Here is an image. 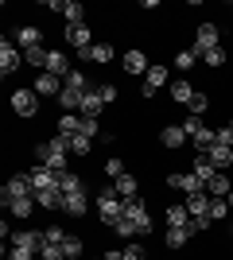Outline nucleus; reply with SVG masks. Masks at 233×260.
I'll return each instance as SVG.
<instances>
[{"instance_id": "5", "label": "nucleus", "mask_w": 233, "mask_h": 260, "mask_svg": "<svg viewBox=\"0 0 233 260\" xmlns=\"http://www.w3.org/2000/svg\"><path fill=\"white\" fill-rule=\"evenodd\" d=\"M12 245H16V249L43 252V245H47V233H39V229H16V233H12Z\"/></svg>"}, {"instance_id": "37", "label": "nucleus", "mask_w": 233, "mask_h": 260, "mask_svg": "<svg viewBox=\"0 0 233 260\" xmlns=\"http://www.w3.org/2000/svg\"><path fill=\"white\" fill-rule=\"evenodd\" d=\"M43 233H47V245H62V241L70 237V233H66V229H62V225H47Z\"/></svg>"}, {"instance_id": "46", "label": "nucleus", "mask_w": 233, "mask_h": 260, "mask_svg": "<svg viewBox=\"0 0 233 260\" xmlns=\"http://www.w3.org/2000/svg\"><path fill=\"white\" fill-rule=\"evenodd\" d=\"M124 260H144V245H128V249H124Z\"/></svg>"}, {"instance_id": "9", "label": "nucleus", "mask_w": 233, "mask_h": 260, "mask_svg": "<svg viewBox=\"0 0 233 260\" xmlns=\"http://www.w3.org/2000/svg\"><path fill=\"white\" fill-rule=\"evenodd\" d=\"M62 86H66V82H62V78H55V74H39L35 78V93H39V98H58V93H62Z\"/></svg>"}, {"instance_id": "38", "label": "nucleus", "mask_w": 233, "mask_h": 260, "mask_svg": "<svg viewBox=\"0 0 233 260\" xmlns=\"http://www.w3.org/2000/svg\"><path fill=\"white\" fill-rule=\"evenodd\" d=\"M194 58H198V54H194V47H190V51H179V54H175V66H179V70H190V66H194Z\"/></svg>"}, {"instance_id": "52", "label": "nucleus", "mask_w": 233, "mask_h": 260, "mask_svg": "<svg viewBox=\"0 0 233 260\" xmlns=\"http://www.w3.org/2000/svg\"><path fill=\"white\" fill-rule=\"evenodd\" d=\"M229 128H233V124H229Z\"/></svg>"}, {"instance_id": "35", "label": "nucleus", "mask_w": 233, "mask_h": 260, "mask_svg": "<svg viewBox=\"0 0 233 260\" xmlns=\"http://www.w3.org/2000/svg\"><path fill=\"white\" fill-rule=\"evenodd\" d=\"M229 210V198H210V221H222Z\"/></svg>"}, {"instance_id": "4", "label": "nucleus", "mask_w": 233, "mask_h": 260, "mask_svg": "<svg viewBox=\"0 0 233 260\" xmlns=\"http://www.w3.org/2000/svg\"><path fill=\"white\" fill-rule=\"evenodd\" d=\"M12 198H35V186L27 175H12L8 183H4V206H8Z\"/></svg>"}, {"instance_id": "47", "label": "nucleus", "mask_w": 233, "mask_h": 260, "mask_svg": "<svg viewBox=\"0 0 233 260\" xmlns=\"http://www.w3.org/2000/svg\"><path fill=\"white\" fill-rule=\"evenodd\" d=\"M101 101H117V86H97Z\"/></svg>"}, {"instance_id": "27", "label": "nucleus", "mask_w": 233, "mask_h": 260, "mask_svg": "<svg viewBox=\"0 0 233 260\" xmlns=\"http://www.w3.org/2000/svg\"><path fill=\"white\" fill-rule=\"evenodd\" d=\"M171 98H175L179 105H190V98H194V89H190V82H171Z\"/></svg>"}, {"instance_id": "40", "label": "nucleus", "mask_w": 233, "mask_h": 260, "mask_svg": "<svg viewBox=\"0 0 233 260\" xmlns=\"http://www.w3.org/2000/svg\"><path fill=\"white\" fill-rule=\"evenodd\" d=\"M202 62H206V66H214V70H218V66L225 62V54H222V47H214V51H206V54H202Z\"/></svg>"}, {"instance_id": "6", "label": "nucleus", "mask_w": 233, "mask_h": 260, "mask_svg": "<svg viewBox=\"0 0 233 260\" xmlns=\"http://www.w3.org/2000/svg\"><path fill=\"white\" fill-rule=\"evenodd\" d=\"M12 109H16L20 117H35V113H39V93H35V89H16V93H12Z\"/></svg>"}, {"instance_id": "2", "label": "nucleus", "mask_w": 233, "mask_h": 260, "mask_svg": "<svg viewBox=\"0 0 233 260\" xmlns=\"http://www.w3.org/2000/svg\"><path fill=\"white\" fill-rule=\"evenodd\" d=\"M167 186H171V190H183V194H202V190H206V183H202L194 171H175V175H167Z\"/></svg>"}, {"instance_id": "11", "label": "nucleus", "mask_w": 233, "mask_h": 260, "mask_svg": "<svg viewBox=\"0 0 233 260\" xmlns=\"http://www.w3.org/2000/svg\"><path fill=\"white\" fill-rule=\"evenodd\" d=\"M206 159H210L218 171H225V167H233V148L229 144H214L210 152H206Z\"/></svg>"}, {"instance_id": "19", "label": "nucleus", "mask_w": 233, "mask_h": 260, "mask_svg": "<svg viewBox=\"0 0 233 260\" xmlns=\"http://www.w3.org/2000/svg\"><path fill=\"white\" fill-rule=\"evenodd\" d=\"M62 210H66L70 217H82L86 214V190H82V194H66L62 198Z\"/></svg>"}, {"instance_id": "44", "label": "nucleus", "mask_w": 233, "mask_h": 260, "mask_svg": "<svg viewBox=\"0 0 233 260\" xmlns=\"http://www.w3.org/2000/svg\"><path fill=\"white\" fill-rule=\"evenodd\" d=\"M105 175H113V179H121V175H124V163L117 159V155H113V159L105 163Z\"/></svg>"}, {"instance_id": "24", "label": "nucleus", "mask_w": 233, "mask_h": 260, "mask_svg": "<svg viewBox=\"0 0 233 260\" xmlns=\"http://www.w3.org/2000/svg\"><path fill=\"white\" fill-rule=\"evenodd\" d=\"M58 132L78 136V132H82V117H78V113H62V117H58Z\"/></svg>"}, {"instance_id": "51", "label": "nucleus", "mask_w": 233, "mask_h": 260, "mask_svg": "<svg viewBox=\"0 0 233 260\" xmlns=\"http://www.w3.org/2000/svg\"><path fill=\"white\" fill-rule=\"evenodd\" d=\"M229 202H233V194H229Z\"/></svg>"}, {"instance_id": "18", "label": "nucleus", "mask_w": 233, "mask_h": 260, "mask_svg": "<svg viewBox=\"0 0 233 260\" xmlns=\"http://www.w3.org/2000/svg\"><path fill=\"white\" fill-rule=\"evenodd\" d=\"M82 89H70V86H62V93H58V105H66V113H74V109H82Z\"/></svg>"}, {"instance_id": "33", "label": "nucleus", "mask_w": 233, "mask_h": 260, "mask_svg": "<svg viewBox=\"0 0 233 260\" xmlns=\"http://www.w3.org/2000/svg\"><path fill=\"white\" fill-rule=\"evenodd\" d=\"M58 249H62V256H66V260H78V256H82V241H78V237H66Z\"/></svg>"}, {"instance_id": "14", "label": "nucleus", "mask_w": 233, "mask_h": 260, "mask_svg": "<svg viewBox=\"0 0 233 260\" xmlns=\"http://www.w3.org/2000/svg\"><path fill=\"white\" fill-rule=\"evenodd\" d=\"M62 190H58V186H51V190H39V194H35V206H43V210H62Z\"/></svg>"}, {"instance_id": "20", "label": "nucleus", "mask_w": 233, "mask_h": 260, "mask_svg": "<svg viewBox=\"0 0 233 260\" xmlns=\"http://www.w3.org/2000/svg\"><path fill=\"white\" fill-rule=\"evenodd\" d=\"M39 39H43V35H39V27H31V23H27V27H20V35H16V43H20L23 51L39 47Z\"/></svg>"}, {"instance_id": "43", "label": "nucleus", "mask_w": 233, "mask_h": 260, "mask_svg": "<svg viewBox=\"0 0 233 260\" xmlns=\"http://www.w3.org/2000/svg\"><path fill=\"white\" fill-rule=\"evenodd\" d=\"M113 233H121V237H132V233H136V225L128 221V217H121V221L113 225Z\"/></svg>"}, {"instance_id": "3", "label": "nucleus", "mask_w": 233, "mask_h": 260, "mask_svg": "<svg viewBox=\"0 0 233 260\" xmlns=\"http://www.w3.org/2000/svg\"><path fill=\"white\" fill-rule=\"evenodd\" d=\"M124 217L136 225V233H148V229H152V217H148V210H144L140 198H124Z\"/></svg>"}, {"instance_id": "22", "label": "nucleus", "mask_w": 233, "mask_h": 260, "mask_svg": "<svg viewBox=\"0 0 233 260\" xmlns=\"http://www.w3.org/2000/svg\"><path fill=\"white\" fill-rule=\"evenodd\" d=\"M82 113H86L89 120H97V113H101V93L97 89H89L86 98H82Z\"/></svg>"}, {"instance_id": "25", "label": "nucleus", "mask_w": 233, "mask_h": 260, "mask_svg": "<svg viewBox=\"0 0 233 260\" xmlns=\"http://www.w3.org/2000/svg\"><path fill=\"white\" fill-rule=\"evenodd\" d=\"M58 190H62V194H82V179L70 175V171H62L58 175Z\"/></svg>"}, {"instance_id": "42", "label": "nucleus", "mask_w": 233, "mask_h": 260, "mask_svg": "<svg viewBox=\"0 0 233 260\" xmlns=\"http://www.w3.org/2000/svg\"><path fill=\"white\" fill-rule=\"evenodd\" d=\"M8 260H39V252H31V249H16V245H12Z\"/></svg>"}, {"instance_id": "48", "label": "nucleus", "mask_w": 233, "mask_h": 260, "mask_svg": "<svg viewBox=\"0 0 233 260\" xmlns=\"http://www.w3.org/2000/svg\"><path fill=\"white\" fill-rule=\"evenodd\" d=\"M218 144H233V128L225 124V128H218Z\"/></svg>"}, {"instance_id": "49", "label": "nucleus", "mask_w": 233, "mask_h": 260, "mask_svg": "<svg viewBox=\"0 0 233 260\" xmlns=\"http://www.w3.org/2000/svg\"><path fill=\"white\" fill-rule=\"evenodd\" d=\"M101 260H124V252H105Z\"/></svg>"}, {"instance_id": "23", "label": "nucleus", "mask_w": 233, "mask_h": 260, "mask_svg": "<svg viewBox=\"0 0 233 260\" xmlns=\"http://www.w3.org/2000/svg\"><path fill=\"white\" fill-rule=\"evenodd\" d=\"M190 221V210L187 206H167V229H179Z\"/></svg>"}, {"instance_id": "50", "label": "nucleus", "mask_w": 233, "mask_h": 260, "mask_svg": "<svg viewBox=\"0 0 233 260\" xmlns=\"http://www.w3.org/2000/svg\"><path fill=\"white\" fill-rule=\"evenodd\" d=\"M229 233H233V225H229Z\"/></svg>"}, {"instance_id": "21", "label": "nucleus", "mask_w": 233, "mask_h": 260, "mask_svg": "<svg viewBox=\"0 0 233 260\" xmlns=\"http://www.w3.org/2000/svg\"><path fill=\"white\" fill-rule=\"evenodd\" d=\"M183 140H187L183 124H167L163 128V148H183Z\"/></svg>"}, {"instance_id": "26", "label": "nucleus", "mask_w": 233, "mask_h": 260, "mask_svg": "<svg viewBox=\"0 0 233 260\" xmlns=\"http://www.w3.org/2000/svg\"><path fill=\"white\" fill-rule=\"evenodd\" d=\"M82 4H78V0H66V4H62V16H66V27H78V23H82Z\"/></svg>"}, {"instance_id": "1", "label": "nucleus", "mask_w": 233, "mask_h": 260, "mask_svg": "<svg viewBox=\"0 0 233 260\" xmlns=\"http://www.w3.org/2000/svg\"><path fill=\"white\" fill-rule=\"evenodd\" d=\"M97 210H101V221H105V225H117V221H121L124 217V198L117 194V186H109V190H101V198H97Z\"/></svg>"}, {"instance_id": "8", "label": "nucleus", "mask_w": 233, "mask_h": 260, "mask_svg": "<svg viewBox=\"0 0 233 260\" xmlns=\"http://www.w3.org/2000/svg\"><path fill=\"white\" fill-rule=\"evenodd\" d=\"M214 47H218V27H214V23H202L198 27V35H194V54H206V51H214Z\"/></svg>"}, {"instance_id": "30", "label": "nucleus", "mask_w": 233, "mask_h": 260, "mask_svg": "<svg viewBox=\"0 0 233 260\" xmlns=\"http://www.w3.org/2000/svg\"><path fill=\"white\" fill-rule=\"evenodd\" d=\"M113 186H117V194H121V198H136V179H132L128 171H124V175H121V179H117Z\"/></svg>"}, {"instance_id": "32", "label": "nucleus", "mask_w": 233, "mask_h": 260, "mask_svg": "<svg viewBox=\"0 0 233 260\" xmlns=\"http://www.w3.org/2000/svg\"><path fill=\"white\" fill-rule=\"evenodd\" d=\"M47 54H51V51H43V47H31V51H23V58H27L31 66H39V70H47Z\"/></svg>"}, {"instance_id": "34", "label": "nucleus", "mask_w": 233, "mask_h": 260, "mask_svg": "<svg viewBox=\"0 0 233 260\" xmlns=\"http://www.w3.org/2000/svg\"><path fill=\"white\" fill-rule=\"evenodd\" d=\"M89 148H93L89 136H70V152H74V155H89Z\"/></svg>"}, {"instance_id": "31", "label": "nucleus", "mask_w": 233, "mask_h": 260, "mask_svg": "<svg viewBox=\"0 0 233 260\" xmlns=\"http://www.w3.org/2000/svg\"><path fill=\"white\" fill-rule=\"evenodd\" d=\"M194 175H198L202 183H210L214 175H218V167H214V163L206 159V155H202V159H194Z\"/></svg>"}, {"instance_id": "16", "label": "nucleus", "mask_w": 233, "mask_h": 260, "mask_svg": "<svg viewBox=\"0 0 233 260\" xmlns=\"http://www.w3.org/2000/svg\"><path fill=\"white\" fill-rule=\"evenodd\" d=\"M206 194H210V198H229V194H233L229 179H225V175L218 171V175H214V179H210V183H206Z\"/></svg>"}, {"instance_id": "41", "label": "nucleus", "mask_w": 233, "mask_h": 260, "mask_svg": "<svg viewBox=\"0 0 233 260\" xmlns=\"http://www.w3.org/2000/svg\"><path fill=\"white\" fill-rule=\"evenodd\" d=\"M202 128H206V124H202L198 117H187V120H183V132H187V136H198Z\"/></svg>"}, {"instance_id": "29", "label": "nucleus", "mask_w": 233, "mask_h": 260, "mask_svg": "<svg viewBox=\"0 0 233 260\" xmlns=\"http://www.w3.org/2000/svg\"><path fill=\"white\" fill-rule=\"evenodd\" d=\"M8 210L16 217H31V210H35V198H12L8 202Z\"/></svg>"}, {"instance_id": "12", "label": "nucleus", "mask_w": 233, "mask_h": 260, "mask_svg": "<svg viewBox=\"0 0 233 260\" xmlns=\"http://www.w3.org/2000/svg\"><path fill=\"white\" fill-rule=\"evenodd\" d=\"M163 78H167V70H163V66H148V74H144V86H140V93H144V98H152L155 89L163 86Z\"/></svg>"}, {"instance_id": "15", "label": "nucleus", "mask_w": 233, "mask_h": 260, "mask_svg": "<svg viewBox=\"0 0 233 260\" xmlns=\"http://www.w3.org/2000/svg\"><path fill=\"white\" fill-rule=\"evenodd\" d=\"M187 210L190 217H210V194L202 190V194H187Z\"/></svg>"}, {"instance_id": "7", "label": "nucleus", "mask_w": 233, "mask_h": 260, "mask_svg": "<svg viewBox=\"0 0 233 260\" xmlns=\"http://www.w3.org/2000/svg\"><path fill=\"white\" fill-rule=\"evenodd\" d=\"M66 43L74 47L82 58H89V47H93V43H89V27H86V23H78V27H66Z\"/></svg>"}, {"instance_id": "17", "label": "nucleus", "mask_w": 233, "mask_h": 260, "mask_svg": "<svg viewBox=\"0 0 233 260\" xmlns=\"http://www.w3.org/2000/svg\"><path fill=\"white\" fill-rule=\"evenodd\" d=\"M121 62H124V70H128V74H148V58H144V51H128Z\"/></svg>"}, {"instance_id": "39", "label": "nucleus", "mask_w": 233, "mask_h": 260, "mask_svg": "<svg viewBox=\"0 0 233 260\" xmlns=\"http://www.w3.org/2000/svg\"><path fill=\"white\" fill-rule=\"evenodd\" d=\"M190 117H202V113H206V109H210V105H206V93H194V98H190Z\"/></svg>"}, {"instance_id": "45", "label": "nucleus", "mask_w": 233, "mask_h": 260, "mask_svg": "<svg viewBox=\"0 0 233 260\" xmlns=\"http://www.w3.org/2000/svg\"><path fill=\"white\" fill-rule=\"evenodd\" d=\"M78 136H89V140H93V136H97V120L82 117V132H78Z\"/></svg>"}, {"instance_id": "10", "label": "nucleus", "mask_w": 233, "mask_h": 260, "mask_svg": "<svg viewBox=\"0 0 233 260\" xmlns=\"http://www.w3.org/2000/svg\"><path fill=\"white\" fill-rule=\"evenodd\" d=\"M20 62H23V54L16 51L8 39H4V43H0V70H4V74H16V70H20Z\"/></svg>"}, {"instance_id": "28", "label": "nucleus", "mask_w": 233, "mask_h": 260, "mask_svg": "<svg viewBox=\"0 0 233 260\" xmlns=\"http://www.w3.org/2000/svg\"><path fill=\"white\" fill-rule=\"evenodd\" d=\"M89 58H93V62H113L117 51H113L109 43H93V47H89Z\"/></svg>"}, {"instance_id": "36", "label": "nucleus", "mask_w": 233, "mask_h": 260, "mask_svg": "<svg viewBox=\"0 0 233 260\" xmlns=\"http://www.w3.org/2000/svg\"><path fill=\"white\" fill-rule=\"evenodd\" d=\"M66 86H70V89H82V93H89V82H86V74H82V70H70V74H66Z\"/></svg>"}, {"instance_id": "13", "label": "nucleus", "mask_w": 233, "mask_h": 260, "mask_svg": "<svg viewBox=\"0 0 233 260\" xmlns=\"http://www.w3.org/2000/svg\"><path fill=\"white\" fill-rule=\"evenodd\" d=\"M47 74H55V78H62V82H66L70 62H66V54H62V51H51V54H47Z\"/></svg>"}]
</instances>
